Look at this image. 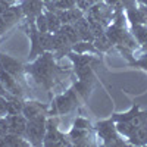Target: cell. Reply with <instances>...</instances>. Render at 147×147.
I'll return each instance as SVG.
<instances>
[{"label":"cell","mask_w":147,"mask_h":147,"mask_svg":"<svg viewBox=\"0 0 147 147\" xmlns=\"http://www.w3.org/2000/svg\"><path fill=\"white\" fill-rule=\"evenodd\" d=\"M0 82L5 85V88L13 96H18V97H24L25 99V91H24L22 85L18 80H15V77H12L10 74L3 68V65L0 63Z\"/></svg>","instance_id":"11"},{"label":"cell","mask_w":147,"mask_h":147,"mask_svg":"<svg viewBox=\"0 0 147 147\" xmlns=\"http://www.w3.org/2000/svg\"><path fill=\"white\" fill-rule=\"evenodd\" d=\"M43 2H44V3H46V5H47V3H49V2H50V0H43Z\"/></svg>","instance_id":"35"},{"label":"cell","mask_w":147,"mask_h":147,"mask_svg":"<svg viewBox=\"0 0 147 147\" xmlns=\"http://www.w3.org/2000/svg\"><path fill=\"white\" fill-rule=\"evenodd\" d=\"M19 6L25 18H35L46 10V3L43 0H19Z\"/></svg>","instance_id":"13"},{"label":"cell","mask_w":147,"mask_h":147,"mask_svg":"<svg viewBox=\"0 0 147 147\" xmlns=\"http://www.w3.org/2000/svg\"><path fill=\"white\" fill-rule=\"evenodd\" d=\"M49 109H50V105H44L41 102L37 100H25L24 102V109H22V115L27 119H32L41 115H47L49 116Z\"/></svg>","instance_id":"12"},{"label":"cell","mask_w":147,"mask_h":147,"mask_svg":"<svg viewBox=\"0 0 147 147\" xmlns=\"http://www.w3.org/2000/svg\"><path fill=\"white\" fill-rule=\"evenodd\" d=\"M93 43H94V46L97 47V50H99L100 53H106V52H109L112 47H115L113 43L110 41V38H109L106 34H103V35H100V37H96Z\"/></svg>","instance_id":"24"},{"label":"cell","mask_w":147,"mask_h":147,"mask_svg":"<svg viewBox=\"0 0 147 147\" xmlns=\"http://www.w3.org/2000/svg\"><path fill=\"white\" fill-rule=\"evenodd\" d=\"M46 121L47 115H41L32 119H28L27 131H25V138L30 141L31 146H43L44 136H46Z\"/></svg>","instance_id":"6"},{"label":"cell","mask_w":147,"mask_h":147,"mask_svg":"<svg viewBox=\"0 0 147 147\" xmlns=\"http://www.w3.org/2000/svg\"><path fill=\"white\" fill-rule=\"evenodd\" d=\"M25 74L34 80L37 85L43 87L52 99V90L56 82L60 81V77L66 75V71L57 65L53 52H44L41 56L25 65Z\"/></svg>","instance_id":"1"},{"label":"cell","mask_w":147,"mask_h":147,"mask_svg":"<svg viewBox=\"0 0 147 147\" xmlns=\"http://www.w3.org/2000/svg\"><path fill=\"white\" fill-rule=\"evenodd\" d=\"M5 141L7 147H30V141L22 137V136H16V134H6L5 136Z\"/></svg>","instance_id":"22"},{"label":"cell","mask_w":147,"mask_h":147,"mask_svg":"<svg viewBox=\"0 0 147 147\" xmlns=\"http://www.w3.org/2000/svg\"><path fill=\"white\" fill-rule=\"evenodd\" d=\"M72 127L74 128H81V129H94V125L84 116H77V119L74 121Z\"/></svg>","instance_id":"26"},{"label":"cell","mask_w":147,"mask_h":147,"mask_svg":"<svg viewBox=\"0 0 147 147\" xmlns=\"http://www.w3.org/2000/svg\"><path fill=\"white\" fill-rule=\"evenodd\" d=\"M68 137L72 143V146H93L94 143L91 141L94 138V129H81V128H71L68 132Z\"/></svg>","instance_id":"10"},{"label":"cell","mask_w":147,"mask_h":147,"mask_svg":"<svg viewBox=\"0 0 147 147\" xmlns=\"http://www.w3.org/2000/svg\"><path fill=\"white\" fill-rule=\"evenodd\" d=\"M74 27H75L78 35H80V40H84V41H94V35L91 32V28H90V24L85 18V15L78 19L75 24H74Z\"/></svg>","instance_id":"16"},{"label":"cell","mask_w":147,"mask_h":147,"mask_svg":"<svg viewBox=\"0 0 147 147\" xmlns=\"http://www.w3.org/2000/svg\"><path fill=\"white\" fill-rule=\"evenodd\" d=\"M0 124L3 125V128L6 129V132L25 137L28 119L24 116L22 113H19V115H6L3 118H0Z\"/></svg>","instance_id":"7"},{"label":"cell","mask_w":147,"mask_h":147,"mask_svg":"<svg viewBox=\"0 0 147 147\" xmlns=\"http://www.w3.org/2000/svg\"><path fill=\"white\" fill-rule=\"evenodd\" d=\"M44 15H46V19H47V28H49V32H57L60 30V27H62V21L59 19L57 13L53 10H49L46 9L44 10Z\"/></svg>","instance_id":"21"},{"label":"cell","mask_w":147,"mask_h":147,"mask_svg":"<svg viewBox=\"0 0 147 147\" xmlns=\"http://www.w3.org/2000/svg\"><path fill=\"white\" fill-rule=\"evenodd\" d=\"M22 19H25L24 16V12L19 6V3L12 5L7 10H5L2 15H0V35H3L6 31H9L13 25Z\"/></svg>","instance_id":"8"},{"label":"cell","mask_w":147,"mask_h":147,"mask_svg":"<svg viewBox=\"0 0 147 147\" xmlns=\"http://www.w3.org/2000/svg\"><path fill=\"white\" fill-rule=\"evenodd\" d=\"M6 2H9L10 5H16V3H19V0H6Z\"/></svg>","instance_id":"32"},{"label":"cell","mask_w":147,"mask_h":147,"mask_svg":"<svg viewBox=\"0 0 147 147\" xmlns=\"http://www.w3.org/2000/svg\"><path fill=\"white\" fill-rule=\"evenodd\" d=\"M129 146H147V124L146 125H140L136 131H134L131 136L127 138Z\"/></svg>","instance_id":"17"},{"label":"cell","mask_w":147,"mask_h":147,"mask_svg":"<svg viewBox=\"0 0 147 147\" xmlns=\"http://www.w3.org/2000/svg\"><path fill=\"white\" fill-rule=\"evenodd\" d=\"M7 94H9V91L5 88V85H3L2 82H0V96H5V97H6Z\"/></svg>","instance_id":"31"},{"label":"cell","mask_w":147,"mask_h":147,"mask_svg":"<svg viewBox=\"0 0 147 147\" xmlns=\"http://www.w3.org/2000/svg\"><path fill=\"white\" fill-rule=\"evenodd\" d=\"M91 81H81L78 80L74 82L65 93L57 94L55 99L50 102V109H49V115L59 116V115H68L74 112L82 102L88 99V96L93 90Z\"/></svg>","instance_id":"2"},{"label":"cell","mask_w":147,"mask_h":147,"mask_svg":"<svg viewBox=\"0 0 147 147\" xmlns=\"http://www.w3.org/2000/svg\"><path fill=\"white\" fill-rule=\"evenodd\" d=\"M91 6H93V3L90 2V0H77V7L81 9L84 13H85V12H87Z\"/></svg>","instance_id":"28"},{"label":"cell","mask_w":147,"mask_h":147,"mask_svg":"<svg viewBox=\"0 0 147 147\" xmlns=\"http://www.w3.org/2000/svg\"><path fill=\"white\" fill-rule=\"evenodd\" d=\"M40 43L44 52H52L53 50V34L52 32H41L40 35Z\"/></svg>","instance_id":"25"},{"label":"cell","mask_w":147,"mask_h":147,"mask_svg":"<svg viewBox=\"0 0 147 147\" xmlns=\"http://www.w3.org/2000/svg\"><path fill=\"white\" fill-rule=\"evenodd\" d=\"M3 134V128H2V125H0V136Z\"/></svg>","instance_id":"34"},{"label":"cell","mask_w":147,"mask_h":147,"mask_svg":"<svg viewBox=\"0 0 147 147\" xmlns=\"http://www.w3.org/2000/svg\"><path fill=\"white\" fill-rule=\"evenodd\" d=\"M6 107H7V115H19L22 113V109H24V102L25 99L24 97H18L13 94H7L6 96Z\"/></svg>","instance_id":"18"},{"label":"cell","mask_w":147,"mask_h":147,"mask_svg":"<svg viewBox=\"0 0 147 147\" xmlns=\"http://www.w3.org/2000/svg\"><path fill=\"white\" fill-rule=\"evenodd\" d=\"M137 2H138L140 5H144V6H147V0H137Z\"/></svg>","instance_id":"33"},{"label":"cell","mask_w":147,"mask_h":147,"mask_svg":"<svg viewBox=\"0 0 147 147\" xmlns=\"http://www.w3.org/2000/svg\"><path fill=\"white\" fill-rule=\"evenodd\" d=\"M22 30L25 31L27 37L30 38L31 46H30V53H28V62H31V60L37 59L44 53V49L41 47V43H40L41 32L35 25V18H25V24L22 25Z\"/></svg>","instance_id":"5"},{"label":"cell","mask_w":147,"mask_h":147,"mask_svg":"<svg viewBox=\"0 0 147 147\" xmlns=\"http://www.w3.org/2000/svg\"><path fill=\"white\" fill-rule=\"evenodd\" d=\"M72 52L75 53H81V55H96V56H102V53L97 50V47L94 46L93 41H84V40H80L78 43L72 44Z\"/></svg>","instance_id":"19"},{"label":"cell","mask_w":147,"mask_h":147,"mask_svg":"<svg viewBox=\"0 0 147 147\" xmlns=\"http://www.w3.org/2000/svg\"><path fill=\"white\" fill-rule=\"evenodd\" d=\"M6 97L5 96H0V118H3L7 115V107H6Z\"/></svg>","instance_id":"29"},{"label":"cell","mask_w":147,"mask_h":147,"mask_svg":"<svg viewBox=\"0 0 147 147\" xmlns=\"http://www.w3.org/2000/svg\"><path fill=\"white\" fill-rule=\"evenodd\" d=\"M94 132L96 137L102 141L103 146L112 147V146H127L128 141L118 132L116 122L112 119V116L107 119L97 121L94 124Z\"/></svg>","instance_id":"3"},{"label":"cell","mask_w":147,"mask_h":147,"mask_svg":"<svg viewBox=\"0 0 147 147\" xmlns=\"http://www.w3.org/2000/svg\"><path fill=\"white\" fill-rule=\"evenodd\" d=\"M59 31L62 32V34L66 37V38L69 40L71 44H75V43L80 41V35H78L75 27H74V24H63V25L60 27Z\"/></svg>","instance_id":"23"},{"label":"cell","mask_w":147,"mask_h":147,"mask_svg":"<svg viewBox=\"0 0 147 147\" xmlns=\"http://www.w3.org/2000/svg\"><path fill=\"white\" fill-rule=\"evenodd\" d=\"M0 63L3 65V68L10 74L12 77H15V80H18L19 82H24L27 74H25V65H24L21 60L12 57L9 55L0 53Z\"/></svg>","instance_id":"9"},{"label":"cell","mask_w":147,"mask_h":147,"mask_svg":"<svg viewBox=\"0 0 147 147\" xmlns=\"http://www.w3.org/2000/svg\"><path fill=\"white\" fill-rule=\"evenodd\" d=\"M43 146L46 147H69L72 146L68 134L62 132L59 129V119L57 116L49 115L46 121V136Z\"/></svg>","instance_id":"4"},{"label":"cell","mask_w":147,"mask_h":147,"mask_svg":"<svg viewBox=\"0 0 147 147\" xmlns=\"http://www.w3.org/2000/svg\"><path fill=\"white\" fill-rule=\"evenodd\" d=\"M143 112L141 107L138 103H132V106L129 107V110H127V112H121V113H112V119L115 122H121V121H132L136 119L140 113Z\"/></svg>","instance_id":"20"},{"label":"cell","mask_w":147,"mask_h":147,"mask_svg":"<svg viewBox=\"0 0 147 147\" xmlns=\"http://www.w3.org/2000/svg\"><path fill=\"white\" fill-rule=\"evenodd\" d=\"M129 32L138 43L141 50L147 53V25H144V24H129Z\"/></svg>","instance_id":"14"},{"label":"cell","mask_w":147,"mask_h":147,"mask_svg":"<svg viewBox=\"0 0 147 147\" xmlns=\"http://www.w3.org/2000/svg\"><path fill=\"white\" fill-rule=\"evenodd\" d=\"M56 13H57L59 19L62 21V25H63V24H75L78 19H81V18L85 15L84 12H82L81 9H78L77 6H75V7H71V9L57 10Z\"/></svg>","instance_id":"15"},{"label":"cell","mask_w":147,"mask_h":147,"mask_svg":"<svg viewBox=\"0 0 147 147\" xmlns=\"http://www.w3.org/2000/svg\"><path fill=\"white\" fill-rule=\"evenodd\" d=\"M10 6H12V5H10L9 2H6V0H0V15H2L5 10H7Z\"/></svg>","instance_id":"30"},{"label":"cell","mask_w":147,"mask_h":147,"mask_svg":"<svg viewBox=\"0 0 147 147\" xmlns=\"http://www.w3.org/2000/svg\"><path fill=\"white\" fill-rule=\"evenodd\" d=\"M35 25L38 28L40 32H49V28H47V19H46V15L44 12L40 13L38 16H35Z\"/></svg>","instance_id":"27"}]
</instances>
